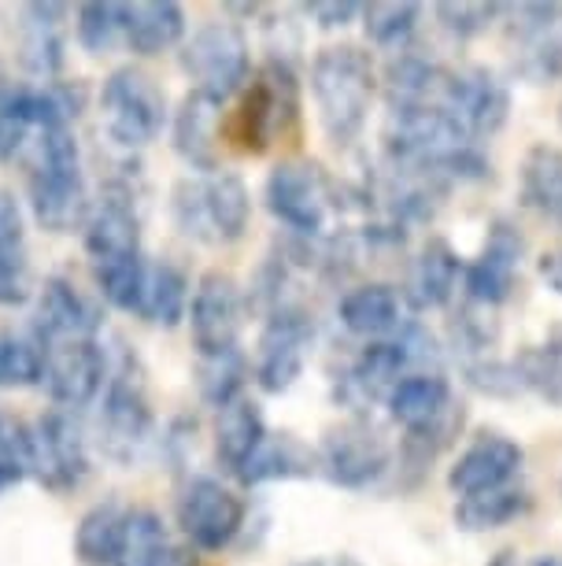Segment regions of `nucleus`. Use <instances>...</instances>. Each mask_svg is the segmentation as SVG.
<instances>
[{"mask_svg": "<svg viewBox=\"0 0 562 566\" xmlns=\"http://www.w3.org/2000/svg\"><path fill=\"white\" fill-rule=\"evenodd\" d=\"M26 205L41 230L74 233L86 230L93 197L82 170V145L74 126L41 130L34 142V159L26 167Z\"/></svg>", "mask_w": 562, "mask_h": 566, "instance_id": "obj_1", "label": "nucleus"}, {"mask_svg": "<svg viewBox=\"0 0 562 566\" xmlns=\"http://www.w3.org/2000/svg\"><path fill=\"white\" fill-rule=\"evenodd\" d=\"M311 97L318 123L337 148L356 145L378 97L374 56L359 45H326L311 60Z\"/></svg>", "mask_w": 562, "mask_h": 566, "instance_id": "obj_2", "label": "nucleus"}, {"mask_svg": "<svg viewBox=\"0 0 562 566\" xmlns=\"http://www.w3.org/2000/svg\"><path fill=\"white\" fill-rule=\"evenodd\" d=\"M152 426L156 411L148 400L145 363L123 337H115V352L108 348V381L97 403V448L112 463L130 467L152 441Z\"/></svg>", "mask_w": 562, "mask_h": 566, "instance_id": "obj_3", "label": "nucleus"}, {"mask_svg": "<svg viewBox=\"0 0 562 566\" xmlns=\"http://www.w3.org/2000/svg\"><path fill=\"white\" fill-rule=\"evenodd\" d=\"M171 219L197 244H237L252 227V193L233 170L178 178L171 189Z\"/></svg>", "mask_w": 562, "mask_h": 566, "instance_id": "obj_4", "label": "nucleus"}, {"mask_svg": "<svg viewBox=\"0 0 562 566\" xmlns=\"http://www.w3.org/2000/svg\"><path fill=\"white\" fill-rule=\"evenodd\" d=\"M300 74L289 56H267L252 71L233 112V142L248 156L271 153L300 126Z\"/></svg>", "mask_w": 562, "mask_h": 566, "instance_id": "obj_5", "label": "nucleus"}, {"mask_svg": "<svg viewBox=\"0 0 562 566\" xmlns=\"http://www.w3.org/2000/svg\"><path fill=\"white\" fill-rule=\"evenodd\" d=\"M267 211L285 230L304 241H322L333 211L356 208V193H348L311 159H282L274 164L263 186Z\"/></svg>", "mask_w": 562, "mask_h": 566, "instance_id": "obj_6", "label": "nucleus"}, {"mask_svg": "<svg viewBox=\"0 0 562 566\" xmlns=\"http://www.w3.org/2000/svg\"><path fill=\"white\" fill-rule=\"evenodd\" d=\"M185 78L193 82V93L208 97L211 104H226L241 97V90L252 78V45L248 34L230 19H215L193 30V38L182 41L178 52Z\"/></svg>", "mask_w": 562, "mask_h": 566, "instance_id": "obj_7", "label": "nucleus"}, {"mask_svg": "<svg viewBox=\"0 0 562 566\" xmlns=\"http://www.w3.org/2000/svg\"><path fill=\"white\" fill-rule=\"evenodd\" d=\"M100 119L112 142L134 153V148L152 145L163 134V126L171 123L167 93L159 90L152 74L126 63L100 82Z\"/></svg>", "mask_w": 562, "mask_h": 566, "instance_id": "obj_8", "label": "nucleus"}, {"mask_svg": "<svg viewBox=\"0 0 562 566\" xmlns=\"http://www.w3.org/2000/svg\"><path fill=\"white\" fill-rule=\"evenodd\" d=\"M430 348L433 340L415 323L396 337L367 340V348L359 352L352 367L344 370V378L337 381V400H344L352 411H363L374 400H385L396 389V381L407 378L411 367L430 356Z\"/></svg>", "mask_w": 562, "mask_h": 566, "instance_id": "obj_9", "label": "nucleus"}, {"mask_svg": "<svg viewBox=\"0 0 562 566\" xmlns=\"http://www.w3.org/2000/svg\"><path fill=\"white\" fill-rule=\"evenodd\" d=\"M30 478L52 496H67L89 478V441L71 411H45L30 422Z\"/></svg>", "mask_w": 562, "mask_h": 566, "instance_id": "obj_10", "label": "nucleus"}, {"mask_svg": "<svg viewBox=\"0 0 562 566\" xmlns=\"http://www.w3.org/2000/svg\"><path fill=\"white\" fill-rule=\"evenodd\" d=\"M437 104L470 142L481 145L485 137L503 130L507 115H511V90L492 67L466 63V67H444Z\"/></svg>", "mask_w": 562, "mask_h": 566, "instance_id": "obj_11", "label": "nucleus"}, {"mask_svg": "<svg viewBox=\"0 0 562 566\" xmlns=\"http://www.w3.org/2000/svg\"><path fill=\"white\" fill-rule=\"evenodd\" d=\"M315 345V318L304 304H282L267 315V323L259 329L256 363H252V378L263 392L282 397L289 392L307 367Z\"/></svg>", "mask_w": 562, "mask_h": 566, "instance_id": "obj_12", "label": "nucleus"}, {"mask_svg": "<svg viewBox=\"0 0 562 566\" xmlns=\"http://www.w3.org/2000/svg\"><path fill=\"white\" fill-rule=\"evenodd\" d=\"M178 530L189 541L193 552H222L245 530V500L233 493L230 485H222L219 478L197 474L189 478L178 493Z\"/></svg>", "mask_w": 562, "mask_h": 566, "instance_id": "obj_13", "label": "nucleus"}, {"mask_svg": "<svg viewBox=\"0 0 562 566\" xmlns=\"http://www.w3.org/2000/svg\"><path fill=\"white\" fill-rule=\"evenodd\" d=\"M318 474L337 489H370L392 463V448L385 433L370 419H348L322 437Z\"/></svg>", "mask_w": 562, "mask_h": 566, "instance_id": "obj_14", "label": "nucleus"}, {"mask_svg": "<svg viewBox=\"0 0 562 566\" xmlns=\"http://www.w3.org/2000/svg\"><path fill=\"white\" fill-rule=\"evenodd\" d=\"M108 381V345L97 337L45 340V378L41 389L60 411H78L100 400Z\"/></svg>", "mask_w": 562, "mask_h": 566, "instance_id": "obj_15", "label": "nucleus"}, {"mask_svg": "<svg viewBox=\"0 0 562 566\" xmlns=\"http://www.w3.org/2000/svg\"><path fill=\"white\" fill-rule=\"evenodd\" d=\"M245 304L248 301L233 274L226 271L200 274L193 301H189V329H193L197 356H219V352L241 348Z\"/></svg>", "mask_w": 562, "mask_h": 566, "instance_id": "obj_16", "label": "nucleus"}, {"mask_svg": "<svg viewBox=\"0 0 562 566\" xmlns=\"http://www.w3.org/2000/svg\"><path fill=\"white\" fill-rule=\"evenodd\" d=\"M507 38L515 49V74L533 85L555 82L562 74V4H515Z\"/></svg>", "mask_w": 562, "mask_h": 566, "instance_id": "obj_17", "label": "nucleus"}, {"mask_svg": "<svg viewBox=\"0 0 562 566\" xmlns=\"http://www.w3.org/2000/svg\"><path fill=\"white\" fill-rule=\"evenodd\" d=\"M526 238L511 219H496L485 233L481 249L463 266V290L474 304L500 307L511 301L518 271H522Z\"/></svg>", "mask_w": 562, "mask_h": 566, "instance_id": "obj_18", "label": "nucleus"}, {"mask_svg": "<svg viewBox=\"0 0 562 566\" xmlns=\"http://www.w3.org/2000/svg\"><path fill=\"white\" fill-rule=\"evenodd\" d=\"M89 263H115L141 255V216L130 181H108L93 200L89 222L82 230Z\"/></svg>", "mask_w": 562, "mask_h": 566, "instance_id": "obj_19", "label": "nucleus"}, {"mask_svg": "<svg viewBox=\"0 0 562 566\" xmlns=\"http://www.w3.org/2000/svg\"><path fill=\"white\" fill-rule=\"evenodd\" d=\"M522 463H526L522 444L511 441L507 433H477L459 452V459L452 463L448 489L459 500L477 496V493H492V489L515 485Z\"/></svg>", "mask_w": 562, "mask_h": 566, "instance_id": "obj_20", "label": "nucleus"}, {"mask_svg": "<svg viewBox=\"0 0 562 566\" xmlns=\"http://www.w3.org/2000/svg\"><path fill=\"white\" fill-rule=\"evenodd\" d=\"M104 326V312L97 301H89L71 277L52 274L41 282L34 304V334L41 340H74V337H97Z\"/></svg>", "mask_w": 562, "mask_h": 566, "instance_id": "obj_21", "label": "nucleus"}, {"mask_svg": "<svg viewBox=\"0 0 562 566\" xmlns=\"http://www.w3.org/2000/svg\"><path fill=\"white\" fill-rule=\"evenodd\" d=\"M71 8L60 0H30L23 8V27H19V63L26 74L45 82H56V74L67 63V41H63V23Z\"/></svg>", "mask_w": 562, "mask_h": 566, "instance_id": "obj_22", "label": "nucleus"}, {"mask_svg": "<svg viewBox=\"0 0 562 566\" xmlns=\"http://www.w3.org/2000/svg\"><path fill=\"white\" fill-rule=\"evenodd\" d=\"M407 301H404V290L396 285H385V282H367V285H356L341 296L337 304V318L348 334L356 337H367V340H385V337H396L404 334L411 326L407 318Z\"/></svg>", "mask_w": 562, "mask_h": 566, "instance_id": "obj_23", "label": "nucleus"}, {"mask_svg": "<svg viewBox=\"0 0 562 566\" xmlns=\"http://www.w3.org/2000/svg\"><path fill=\"white\" fill-rule=\"evenodd\" d=\"M463 266L466 263L459 260V252L444 238H430L422 244L418 255L411 260L407 290H404V301L411 312H437V307H448L452 296L459 293Z\"/></svg>", "mask_w": 562, "mask_h": 566, "instance_id": "obj_24", "label": "nucleus"}, {"mask_svg": "<svg viewBox=\"0 0 562 566\" xmlns=\"http://www.w3.org/2000/svg\"><path fill=\"white\" fill-rule=\"evenodd\" d=\"M389 419L400 426L404 433H418L433 426L437 419H444L455 400H452V386L448 378L437 370H411L407 378L396 381V389L385 397Z\"/></svg>", "mask_w": 562, "mask_h": 566, "instance_id": "obj_25", "label": "nucleus"}, {"mask_svg": "<svg viewBox=\"0 0 562 566\" xmlns=\"http://www.w3.org/2000/svg\"><path fill=\"white\" fill-rule=\"evenodd\" d=\"M219 104H211L200 93H189L171 115V145L197 175H215L219 170Z\"/></svg>", "mask_w": 562, "mask_h": 566, "instance_id": "obj_26", "label": "nucleus"}, {"mask_svg": "<svg viewBox=\"0 0 562 566\" xmlns=\"http://www.w3.org/2000/svg\"><path fill=\"white\" fill-rule=\"evenodd\" d=\"M318 474V452L311 444H304L296 433H271L263 437V444L248 455V463L237 470V482L245 489H259L271 482H293V478H311Z\"/></svg>", "mask_w": 562, "mask_h": 566, "instance_id": "obj_27", "label": "nucleus"}, {"mask_svg": "<svg viewBox=\"0 0 562 566\" xmlns=\"http://www.w3.org/2000/svg\"><path fill=\"white\" fill-rule=\"evenodd\" d=\"M185 8L178 0H137L126 4V49L134 56H163L182 49L185 41Z\"/></svg>", "mask_w": 562, "mask_h": 566, "instance_id": "obj_28", "label": "nucleus"}, {"mask_svg": "<svg viewBox=\"0 0 562 566\" xmlns=\"http://www.w3.org/2000/svg\"><path fill=\"white\" fill-rule=\"evenodd\" d=\"M189 301H193V285H189L182 266L167 260L148 263L137 318L159 329H174L182 318H189Z\"/></svg>", "mask_w": 562, "mask_h": 566, "instance_id": "obj_29", "label": "nucleus"}, {"mask_svg": "<svg viewBox=\"0 0 562 566\" xmlns=\"http://www.w3.org/2000/svg\"><path fill=\"white\" fill-rule=\"evenodd\" d=\"M518 197L540 219H551L562 227V148L533 145L518 170Z\"/></svg>", "mask_w": 562, "mask_h": 566, "instance_id": "obj_30", "label": "nucleus"}, {"mask_svg": "<svg viewBox=\"0 0 562 566\" xmlns=\"http://www.w3.org/2000/svg\"><path fill=\"white\" fill-rule=\"evenodd\" d=\"M267 437V422H263V411L256 400H233L226 408L219 411V422H215V455L219 463L237 474L241 467L248 463V455L256 452Z\"/></svg>", "mask_w": 562, "mask_h": 566, "instance_id": "obj_31", "label": "nucleus"}, {"mask_svg": "<svg viewBox=\"0 0 562 566\" xmlns=\"http://www.w3.org/2000/svg\"><path fill=\"white\" fill-rule=\"evenodd\" d=\"M126 511L130 507L119 504V500H100V504H93L86 515L78 518V526H74V555H78V563L115 566Z\"/></svg>", "mask_w": 562, "mask_h": 566, "instance_id": "obj_32", "label": "nucleus"}, {"mask_svg": "<svg viewBox=\"0 0 562 566\" xmlns=\"http://www.w3.org/2000/svg\"><path fill=\"white\" fill-rule=\"evenodd\" d=\"M533 507V496L522 485H503L492 493H477L455 504V526L466 533H489L500 526H511L515 518H522Z\"/></svg>", "mask_w": 562, "mask_h": 566, "instance_id": "obj_33", "label": "nucleus"}, {"mask_svg": "<svg viewBox=\"0 0 562 566\" xmlns=\"http://www.w3.org/2000/svg\"><path fill=\"white\" fill-rule=\"evenodd\" d=\"M171 548L174 544H171V533L163 526V518H159L152 507H130L126 511L115 566H163Z\"/></svg>", "mask_w": 562, "mask_h": 566, "instance_id": "obj_34", "label": "nucleus"}, {"mask_svg": "<svg viewBox=\"0 0 562 566\" xmlns=\"http://www.w3.org/2000/svg\"><path fill=\"white\" fill-rule=\"evenodd\" d=\"M511 363L518 374V386L537 392L551 408H562V329L551 334L544 345L522 348Z\"/></svg>", "mask_w": 562, "mask_h": 566, "instance_id": "obj_35", "label": "nucleus"}, {"mask_svg": "<svg viewBox=\"0 0 562 566\" xmlns=\"http://www.w3.org/2000/svg\"><path fill=\"white\" fill-rule=\"evenodd\" d=\"M252 378V363L241 348L219 352V356H197V389L200 400L211 408H226V403L241 400V389Z\"/></svg>", "mask_w": 562, "mask_h": 566, "instance_id": "obj_36", "label": "nucleus"}, {"mask_svg": "<svg viewBox=\"0 0 562 566\" xmlns=\"http://www.w3.org/2000/svg\"><path fill=\"white\" fill-rule=\"evenodd\" d=\"M74 38L89 56H108L115 45H126V4H119V0H86V4H78Z\"/></svg>", "mask_w": 562, "mask_h": 566, "instance_id": "obj_37", "label": "nucleus"}, {"mask_svg": "<svg viewBox=\"0 0 562 566\" xmlns=\"http://www.w3.org/2000/svg\"><path fill=\"white\" fill-rule=\"evenodd\" d=\"M45 378V340L34 329L0 334V389H38Z\"/></svg>", "mask_w": 562, "mask_h": 566, "instance_id": "obj_38", "label": "nucleus"}, {"mask_svg": "<svg viewBox=\"0 0 562 566\" xmlns=\"http://www.w3.org/2000/svg\"><path fill=\"white\" fill-rule=\"evenodd\" d=\"M418 19L422 4H415V0H374V4H363V30L370 45L389 52L407 49V41L418 30Z\"/></svg>", "mask_w": 562, "mask_h": 566, "instance_id": "obj_39", "label": "nucleus"}, {"mask_svg": "<svg viewBox=\"0 0 562 566\" xmlns=\"http://www.w3.org/2000/svg\"><path fill=\"white\" fill-rule=\"evenodd\" d=\"M89 271L104 304H112L115 312L137 315L145 290V271H148L145 255H137V260H115V263H89Z\"/></svg>", "mask_w": 562, "mask_h": 566, "instance_id": "obj_40", "label": "nucleus"}, {"mask_svg": "<svg viewBox=\"0 0 562 566\" xmlns=\"http://www.w3.org/2000/svg\"><path fill=\"white\" fill-rule=\"evenodd\" d=\"M30 478V422L0 411V493Z\"/></svg>", "mask_w": 562, "mask_h": 566, "instance_id": "obj_41", "label": "nucleus"}, {"mask_svg": "<svg viewBox=\"0 0 562 566\" xmlns=\"http://www.w3.org/2000/svg\"><path fill=\"white\" fill-rule=\"evenodd\" d=\"M503 8L507 4H489V0H441L437 19H441V27L448 30L452 38L470 41L477 34H485V30L496 23V15H500Z\"/></svg>", "mask_w": 562, "mask_h": 566, "instance_id": "obj_42", "label": "nucleus"}, {"mask_svg": "<svg viewBox=\"0 0 562 566\" xmlns=\"http://www.w3.org/2000/svg\"><path fill=\"white\" fill-rule=\"evenodd\" d=\"M34 296V266L30 252L0 255V307H23Z\"/></svg>", "mask_w": 562, "mask_h": 566, "instance_id": "obj_43", "label": "nucleus"}, {"mask_svg": "<svg viewBox=\"0 0 562 566\" xmlns=\"http://www.w3.org/2000/svg\"><path fill=\"white\" fill-rule=\"evenodd\" d=\"M466 381L485 392V397H515L518 389V374H515V363H500L492 356H481V359H466Z\"/></svg>", "mask_w": 562, "mask_h": 566, "instance_id": "obj_44", "label": "nucleus"}, {"mask_svg": "<svg viewBox=\"0 0 562 566\" xmlns=\"http://www.w3.org/2000/svg\"><path fill=\"white\" fill-rule=\"evenodd\" d=\"M26 249V211L12 189H0V255Z\"/></svg>", "mask_w": 562, "mask_h": 566, "instance_id": "obj_45", "label": "nucleus"}, {"mask_svg": "<svg viewBox=\"0 0 562 566\" xmlns=\"http://www.w3.org/2000/svg\"><path fill=\"white\" fill-rule=\"evenodd\" d=\"M304 12L315 19V27L341 30L356 15H363V4H356V0H311V4H304Z\"/></svg>", "mask_w": 562, "mask_h": 566, "instance_id": "obj_46", "label": "nucleus"}, {"mask_svg": "<svg viewBox=\"0 0 562 566\" xmlns=\"http://www.w3.org/2000/svg\"><path fill=\"white\" fill-rule=\"evenodd\" d=\"M537 274L544 277V285L555 296H562V249H551L537 260Z\"/></svg>", "mask_w": 562, "mask_h": 566, "instance_id": "obj_47", "label": "nucleus"}, {"mask_svg": "<svg viewBox=\"0 0 562 566\" xmlns=\"http://www.w3.org/2000/svg\"><path fill=\"white\" fill-rule=\"evenodd\" d=\"M19 90H23V82H15V74L8 71L4 60H0V119H12Z\"/></svg>", "mask_w": 562, "mask_h": 566, "instance_id": "obj_48", "label": "nucleus"}, {"mask_svg": "<svg viewBox=\"0 0 562 566\" xmlns=\"http://www.w3.org/2000/svg\"><path fill=\"white\" fill-rule=\"evenodd\" d=\"M300 566H363V563L348 559V555H326V559H307Z\"/></svg>", "mask_w": 562, "mask_h": 566, "instance_id": "obj_49", "label": "nucleus"}, {"mask_svg": "<svg viewBox=\"0 0 562 566\" xmlns=\"http://www.w3.org/2000/svg\"><path fill=\"white\" fill-rule=\"evenodd\" d=\"M485 566H518V552L515 548H500Z\"/></svg>", "mask_w": 562, "mask_h": 566, "instance_id": "obj_50", "label": "nucleus"}, {"mask_svg": "<svg viewBox=\"0 0 562 566\" xmlns=\"http://www.w3.org/2000/svg\"><path fill=\"white\" fill-rule=\"evenodd\" d=\"M529 566H562V555H537Z\"/></svg>", "mask_w": 562, "mask_h": 566, "instance_id": "obj_51", "label": "nucleus"}, {"mask_svg": "<svg viewBox=\"0 0 562 566\" xmlns=\"http://www.w3.org/2000/svg\"><path fill=\"white\" fill-rule=\"evenodd\" d=\"M559 123H562V108H559Z\"/></svg>", "mask_w": 562, "mask_h": 566, "instance_id": "obj_52", "label": "nucleus"}]
</instances>
